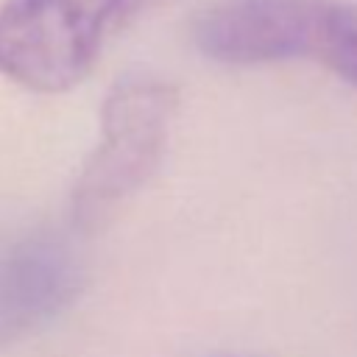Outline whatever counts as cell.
<instances>
[{
  "mask_svg": "<svg viewBox=\"0 0 357 357\" xmlns=\"http://www.w3.org/2000/svg\"><path fill=\"white\" fill-rule=\"evenodd\" d=\"M159 0H6L0 75L53 95L81 84L106 45Z\"/></svg>",
  "mask_w": 357,
  "mask_h": 357,
  "instance_id": "2",
  "label": "cell"
},
{
  "mask_svg": "<svg viewBox=\"0 0 357 357\" xmlns=\"http://www.w3.org/2000/svg\"><path fill=\"white\" fill-rule=\"evenodd\" d=\"M75 243L53 229H28L0 243V346L59 318L81 293Z\"/></svg>",
  "mask_w": 357,
  "mask_h": 357,
  "instance_id": "4",
  "label": "cell"
},
{
  "mask_svg": "<svg viewBox=\"0 0 357 357\" xmlns=\"http://www.w3.org/2000/svg\"><path fill=\"white\" fill-rule=\"evenodd\" d=\"M195 47L220 64L315 59L357 86V6L329 0H215L192 20Z\"/></svg>",
  "mask_w": 357,
  "mask_h": 357,
  "instance_id": "1",
  "label": "cell"
},
{
  "mask_svg": "<svg viewBox=\"0 0 357 357\" xmlns=\"http://www.w3.org/2000/svg\"><path fill=\"white\" fill-rule=\"evenodd\" d=\"M176 106V86L156 75H128L114 84L100 112V142L86 159L70 201L78 231L103 229L156 173Z\"/></svg>",
  "mask_w": 357,
  "mask_h": 357,
  "instance_id": "3",
  "label": "cell"
}]
</instances>
